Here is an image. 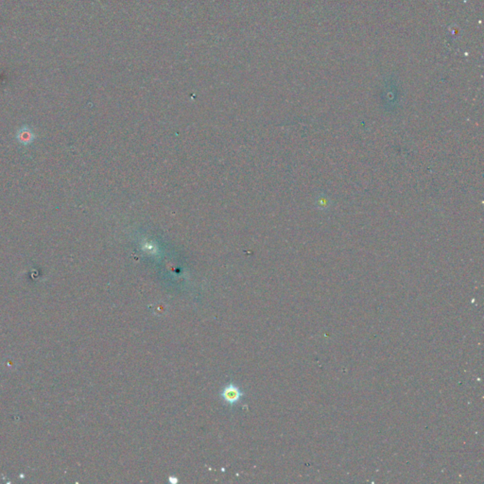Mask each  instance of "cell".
<instances>
[{
  "mask_svg": "<svg viewBox=\"0 0 484 484\" xmlns=\"http://www.w3.org/2000/svg\"><path fill=\"white\" fill-rule=\"evenodd\" d=\"M36 137L37 135L33 131V128L28 125L21 126L16 133V139L22 146H29L33 144Z\"/></svg>",
  "mask_w": 484,
  "mask_h": 484,
  "instance_id": "cell-1",
  "label": "cell"
},
{
  "mask_svg": "<svg viewBox=\"0 0 484 484\" xmlns=\"http://www.w3.org/2000/svg\"><path fill=\"white\" fill-rule=\"evenodd\" d=\"M242 395H243V393L240 391V389L236 385H233V384L225 386L222 392V399L225 402L228 403L229 405H234V404L238 403L240 400V398L242 397Z\"/></svg>",
  "mask_w": 484,
  "mask_h": 484,
  "instance_id": "cell-2",
  "label": "cell"
}]
</instances>
